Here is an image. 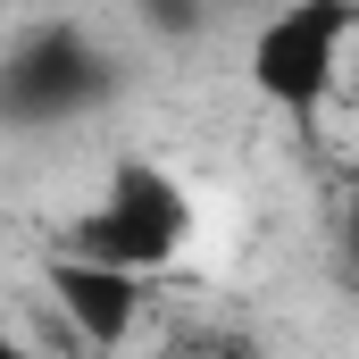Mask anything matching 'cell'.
<instances>
[{
    "label": "cell",
    "instance_id": "7a4b0ae2",
    "mask_svg": "<svg viewBox=\"0 0 359 359\" xmlns=\"http://www.w3.org/2000/svg\"><path fill=\"white\" fill-rule=\"evenodd\" d=\"M359 34V0H284L251 25V50H243V76L268 109H326L334 76H343V50Z\"/></svg>",
    "mask_w": 359,
    "mask_h": 359
},
{
    "label": "cell",
    "instance_id": "5b68a950",
    "mask_svg": "<svg viewBox=\"0 0 359 359\" xmlns=\"http://www.w3.org/2000/svg\"><path fill=\"white\" fill-rule=\"evenodd\" d=\"M0 359H34V351H25V343H17V334H0Z\"/></svg>",
    "mask_w": 359,
    "mask_h": 359
},
{
    "label": "cell",
    "instance_id": "3957f363",
    "mask_svg": "<svg viewBox=\"0 0 359 359\" xmlns=\"http://www.w3.org/2000/svg\"><path fill=\"white\" fill-rule=\"evenodd\" d=\"M100 84H109V67H100V50H92L84 34H76V25H42V34H25V50L8 59L0 100L25 109L34 126H59V117L92 109Z\"/></svg>",
    "mask_w": 359,
    "mask_h": 359
},
{
    "label": "cell",
    "instance_id": "8992f818",
    "mask_svg": "<svg viewBox=\"0 0 359 359\" xmlns=\"http://www.w3.org/2000/svg\"><path fill=\"white\" fill-rule=\"evenodd\" d=\"M8 8H17V0H0V17H8Z\"/></svg>",
    "mask_w": 359,
    "mask_h": 359
},
{
    "label": "cell",
    "instance_id": "6da1fadb",
    "mask_svg": "<svg viewBox=\"0 0 359 359\" xmlns=\"http://www.w3.org/2000/svg\"><path fill=\"white\" fill-rule=\"evenodd\" d=\"M184 243H192V192H184L159 159L117 151L109 176H100V192H92V209L76 217V243H67V251L151 276V268H168Z\"/></svg>",
    "mask_w": 359,
    "mask_h": 359
},
{
    "label": "cell",
    "instance_id": "277c9868",
    "mask_svg": "<svg viewBox=\"0 0 359 359\" xmlns=\"http://www.w3.org/2000/svg\"><path fill=\"white\" fill-rule=\"evenodd\" d=\"M42 292L59 301V318L92 351H126L142 334V309H151L134 268H109V259H84V251H50L42 259Z\"/></svg>",
    "mask_w": 359,
    "mask_h": 359
}]
</instances>
